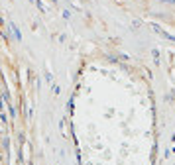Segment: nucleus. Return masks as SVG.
<instances>
[{"instance_id": "obj_5", "label": "nucleus", "mask_w": 175, "mask_h": 165, "mask_svg": "<svg viewBox=\"0 0 175 165\" xmlns=\"http://www.w3.org/2000/svg\"><path fill=\"white\" fill-rule=\"evenodd\" d=\"M63 18H65V20H69V18H71V14H69L67 10H63Z\"/></svg>"}, {"instance_id": "obj_7", "label": "nucleus", "mask_w": 175, "mask_h": 165, "mask_svg": "<svg viewBox=\"0 0 175 165\" xmlns=\"http://www.w3.org/2000/svg\"><path fill=\"white\" fill-rule=\"evenodd\" d=\"M51 2H57V0H51Z\"/></svg>"}, {"instance_id": "obj_4", "label": "nucleus", "mask_w": 175, "mask_h": 165, "mask_svg": "<svg viewBox=\"0 0 175 165\" xmlns=\"http://www.w3.org/2000/svg\"><path fill=\"white\" fill-rule=\"evenodd\" d=\"M45 79H47V81H49V82L53 81V77H51V73H49V71H45Z\"/></svg>"}, {"instance_id": "obj_6", "label": "nucleus", "mask_w": 175, "mask_h": 165, "mask_svg": "<svg viewBox=\"0 0 175 165\" xmlns=\"http://www.w3.org/2000/svg\"><path fill=\"white\" fill-rule=\"evenodd\" d=\"M140 24H142V22H140V20H134V22H132V28H138V26H140Z\"/></svg>"}, {"instance_id": "obj_2", "label": "nucleus", "mask_w": 175, "mask_h": 165, "mask_svg": "<svg viewBox=\"0 0 175 165\" xmlns=\"http://www.w3.org/2000/svg\"><path fill=\"white\" fill-rule=\"evenodd\" d=\"M152 55H153V63H155V65H159V53H158V49H153Z\"/></svg>"}, {"instance_id": "obj_3", "label": "nucleus", "mask_w": 175, "mask_h": 165, "mask_svg": "<svg viewBox=\"0 0 175 165\" xmlns=\"http://www.w3.org/2000/svg\"><path fill=\"white\" fill-rule=\"evenodd\" d=\"M51 88H53V94H59V93H61V88L57 87V85H53V87H51Z\"/></svg>"}, {"instance_id": "obj_1", "label": "nucleus", "mask_w": 175, "mask_h": 165, "mask_svg": "<svg viewBox=\"0 0 175 165\" xmlns=\"http://www.w3.org/2000/svg\"><path fill=\"white\" fill-rule=\"evenodd\" d=\"M8 26L12 28V32H14V38H16L18 41H20V39H22V33H20V30H18V26H16V24H14V22H12V20H10V22H8Z\"/></svg>"}]
</instances>
